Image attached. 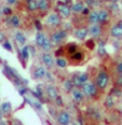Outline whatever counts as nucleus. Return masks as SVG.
<instances>
[{
    "instance_id": "1",
    "label": "nucleus",
    "mask_w": 122,
    "mask_h": 125,
    "mask_svg": "<svg viewBox=\"0 0 122 125\" xmlns=\"http://www.w3.org/2000/svg\"><path fill=\"white\" fill-rule=\"evenodd\" d=\"M35 45L37 49L41 50V52H49V53H51L54 48L53 43L50 40V37L43 30L37 31L35 33Z\"/></svg>"
},
{
    "instance_id": "2",
    "label": "nucleus",
    "mask_w": 122,
    "mask_h": 125,
    "mask_svg": "<svg viewBox=\"0 0 122 125\" xmlns=\"http://www.w3.org/2000/svg\"><path fill=\"white\" fill-rule=\"evenodd\" d=\"M68 36H69L68 30L61 27V28H57V29H54L49 35V37H50V40L53 43L54 46H61L65 44L66 40L68 39Z\"/></svg>"
},
{
    "instance_id": "3",
    "label": "nucleus",
    "mask_w": 122,
    "mask_h": 125,
    "mask_svg": "<svg viewBox=\"0 0 122 125\" xmlns=\"http://www.w3.org/2000/svg\"><path fill=\"white\" fill-rule=\"evenodd\" d=\"M94 82L100 92H105L106 88L108 87V85H109V83H110L109 73L106 71V69H100V71L97 72L96 77H95V79H94Z\"/></svg>"
},
{
    "instance_id": "4",
    "label": "nucleus",
    "mask_w": 122,
    "mask_h": 125,
    "mask_svg": "<svg viewBox=\"0 0 122 125\" xmlns=\"http://www.w3.org/2000/svg\"><path fill=\"white\" fill-rule=\"evenodd\" d=\"M44 24L53 29H57L63 26V17L56 11L49 12L44 19Z\"/></svg>"
},
{
    "instance_id": "5",
    "label": "nucleus",
    "mask_w": 122,
    "mask_h": 125,
    "mask_svg": "<svg viewBox=\"0 0 122 125\" xmlns=\"http://www.w3.org/2000/svg\"><path fill=\"white\" fill-rule=\"evenodd\" d=\"M81 90H82V92H83L87 99H95V98L98 96V94L100 93V91L97 88L95 82L91 81V80L88 81L85 84L82 85Z\"/></svg>"
},
{
    "instance_id": "6",
    "label": "nucleus",
    "mask_w": 122,
    "mask_h": 125,
    "mask_svg": "<svg viewBox=\"0 0 122 125\" xmlns=\"http://www.w3.org/2000/svg\"><path fill=\"white\" fill-rule=\"evenodd\" d=\"M55 11L61 15L63 19H69L72 15V11H71V7L69 4L65 3L62 0H58L55 3Z\"/></svg>"
},
{
    "instance_id": "7",
    "label": "nucleus",
    "mask_w": 122,
    "mask_h": 125,
    "mask_svg": "<svg viewBox=\"0 0 122 125\" xmlns=\"http://www.w3.org/2000/svg\"><path fill=\"white\" fill-rule=\"evenodd\" d=\"M48 72H49L48 69H46L42 64L36 65V66H33V68L32 69V78L33 80H37V81L45 80Z\"/></svg>"
},
{
    "instance_id": "8",
    "label": "nucleus",
    "mask_w": 122,
    "mask_h": 125,
    "mask_svg": "<svg viewBox=\"0 0 122 125\" xmlns=\"http://www.w3.org/2000/svg\"><path fill=\"white\" fill-rule=\"evenodd\" d=\"M40 62L46 69H52L55 67V57L52 53L49 52H42L40 54Z\"/></svg>"
},
{
    "instance_id": "9",
    "label": "nucleus",
    "mask_w": 122,
    "mask_h": 125,
    "mask_svg": "<svg viewBox=\"0 0 122 125\" xmlns=\"http://www.w3.org/2000/svg\"><path fill=\"white\" fill-rule=\"evenodd\" d=\"M72 81H74V84L76 87L81 88L82 85L85 84L88 81H90V74L88 71L84 72H77V73L74 74V77L71 78Z\"/></svg>"
},
{
    "instance_id": "10",
    "label": "nucleus",
    "mask_w": 122,
    "mask_h": 125,
    "mask_svg": "<svg viewBox=\"0 0 122 125\" xmlns=\"http://www.w3.org/2000/svg\"><path fill=\"white\" fill-rule=\"evenodd\" d=\"M72 37H74L76 40L81 41V42H84L89 36V29H88V26H82V27H77L72 30L71 32Z\"/></svg>"
},
{
    "instance_id": "11",
    "label": "nucleus",
    "mask_w": 122,
    "mask_h": 125,
    "mask_svg": "<svg viewBox=\"0 0 122 125\" xmlns=\"http://www.w3.org/2000/svg\"><path fill=\"white\" fill-rule=\"evenodd\" d=\"M104 26L100 24H91L88 25V29H89V36L94 40H100L102 39L103 35V30H104Z\"/></svg>"
},
{
    "instance_id": "12",
    "label": "nucleus",
    "mask_w": 122,
    "mask_h": 125,
    "mask_svg": "<svg viewBox=\"0 0 122 125\" xmlns=\"http://www.w3.org/2000/svg\"><path fill=\"white\" fill-rule=\"evenodd\" d=\"M56 121L58 125H71V114L67 110H61L57 112Z\"/></svg>"
},
{
    "instance_id": "13",
    "label": "nucleus",
    "mask_w": 122,
    "mask_h": 125,
    "mask_svg": "<svg viewBox=\"0 0 122 125\" xmlns=\"http://www.w3.org/2000/svg\"><path fill=\"white\" fill-rule=\"evenodd\" d=\"M98 11V24L105 26L110 22L111 19V13L107 10V8H102V9H97Z\"/></svg>"
},
{
    "instance_id": "14",
    "label": "nucleus",
    "mask_w": 122,
    "mask_h": 125,
    "mask_svg": "<svg viewBox=\"0 0 122 125\" xmlns=\"http://www.w3.org/2000/svg\"><path fill=\"white\" fill-rule=\"evenodd\" d=\"M58 95H59V93H58L57 88L54 86L52 83H48V84L45 85V96L49 100L54 101V99H55Z\"/></svg>"
},
{
    "instance_id": "15",
    "label": "nucleus",
    "mask_w": 122,
    "mask_h": 125,
    "mask_svg": "<svg viewBox=\"0 0 122 125\" xmlns=\"http://www.w3.org/2000/svg\"><path fill=\"white\" fill-rule=\"evenodd\" d=\"M19 55H20V59L22 62V64H25L29 61L30 56H32V53H30V48L28 44H25L23 45L22 48L20 49V52H19Z\"/></svg>"
},
{
    "instance_id": "16",
    "label": "nucleus",
    "mask_w": 122,
    "mask_h": 125,
    "mask_svg": "<svg viewBox=\"0 0 122 125\" xmlns=\"http://www.w3.org/2000/svg\"><path fill=\"white\" fill-rule=\"evenodd\" d=\"M109 36L112 39H115V40H122V28L117 23L110 26Z\"/></svg>"
},
{
    "instance_id": "17",
    "label": "nucleus",
    "mask_w": 122,
    "mask_h": 125,
    "mask_svg": "<svg viewBox=\"0 0 122 125\" xmlns=\"http://www.w3.org/2000/svg\"><path fill=\"white\" fill-rule=\"evenodd\" d=\"M70 95H71L72 100H74L76 104H78V105H79V104H82L85 99V96H84L83 92H82V90L79 87H75L74 90H72V92L70 93Z\"/></svg>"
},
{
    "instance_id": "18",
    "label": "nucleus",
    "mask_w": 122,
    "mask_h": 125,
    "mask_svg": "<svg viewBox=\"0 0 122 125\" xmlns=\"http://www.w3.org/2000/svg\"><path fill=\"white\" fill-rule=\"evenodd\" d=\"M68 58H69L68 61L71 62H83L85 58V53L83 50H81V49L79 48V50H77L74 54L69 55Z\"/></svg>"
},
{
    "instance_id": "19",
    "label": "nucleus",
    "mask_w": 122,
    "mask_h": 125,
    "mask_svg": "<svg viewBox=\"0 0 122 125\" xmlns=\"http://www.w3.org/2000/svg\"><path fill=\"white\" fill-rule=\"evenodd\" d=\"M14 40L20 46H23L27 42V36H26V33L23 30L16 29L14 32Z\"/></svg>"
},
{
    "instance_id": "20",
    "label": "nucleus",
    "mask_w": 122,
    "mask_h": 125,
    "mask_svg": "<svg viewBox=\"0 0 122 125\" xmlns=\"http://www.w3.org/2000/svg\"><path fill=\"white\" fill-rule=\"evenodd\" d=\"M70 7H71L72 14L77 15V14H81V12H82V10L84 9L85 4H84V1H82V0H77Z\"/></svg>"
},
{
    "instance_id": "21",
    "label": "nucleus",
    "mask_w": 122,
    "mask_h": 125,
    "mask_svg": "<svg viewBox=\"0 0 122 125\" xmlns=\"http://www.w3.org/2000/svg\"><path fill=\"white\" fill-rule=\"evenodd\" d=\"M55 66L59 69H66L69 66V61L68 58L64 56H57L55 57Z\"/></svg>"
},
{
    "instance_id": "22",
    "label": "nucleus",
    "mask_w": 122,
    "mask_h": 125,
    "mask_svg": "<svg viewBox=\"0 0 122 125\" xmlns=\"http://www.w3.org/2000/svg\"><path fill=\"white\" fill-rule=\"evenodd\" d=\"M50 10V1L49 0H38V12L45 14Z\"/></svg>"
},
{
    "instance_id": "23",
    "label": "nucleus",
    "mask_w": 122,
    "mask_h": 125,
    "mask_svg": "<svg viewBox=\"0 0 122 125\" xmlns=\"http://www.w3.org/2000/svg\"><path fill=\"white\" fill-rule=\"evenodd\" d=\"M62 86H63V90L65 93L67 94H70L72 92V90H74L75 87V84H74V81H72L71 78H67V79L64 80L63 84H62Z\"/></svg>"
},
{
    "instance_id": "24",
    "label": "nucleus",
    "mask_w": 122,
    "mask_h": 125,
    "mask_svg": "<svg viewBox=\"0 0 122 125\" xmlns=\"http://www.w3.org/2000/svg\"><path fill=\"white\" fill-rule=\"evenodd\" d=\"M97 55L100 57H106L107 51H106V42L103 39L97 41Z\"/></svg>"
},
{
    "instance_id": "25",
    "label": "nucleus",
    "mask_w": 122,
    "mask_h": 125,
    "mask_svg": "<svg viewBox=\"0 0 122 125\" xmlns=\"http://www.w3.org/2000/svg\"><path fill=\"white\" fill-rule=\"evenodd\" d=\"M26 9L29 13L38 12V0H25Z\"/></svg>"
},
{
    "instance_id": "26",
    "label": "nucleus",
    "mask_w": 122,
    "mask_h": 125,
    "mask_svg": "<svg viewBox=\"0 0 122 125\" xmlns=\"http://www.w3.org/2000/svg\"><path fill=\"white\" fill-rule=\"evenodd\" d=\"M88 19V25L91 24H98V11L97 9L92 10L90 12V14L87 16Z\"/></svg>"
},
{
    "instance_id": "27",
    "label": "nucleus",
    "mask_w": 122,
    "mask_h": 125,
    "mask_svg": "<svg viewBox=\"0 0 122 125\" xmlns=\"http://www.w3.org/2000/svg\"><path fill=\"white\" fill-rule=\"evenodd\" d=\"M22 25V20L17 14L11 15V21H10V27L14 28V29H19Z\"/></svg>"
},
{
    "instance_id": "28",
    "label": "nucleus",
    "mask_w": 122,
    "mask_h": 125,
    "mask_svg": "<svg viewBox=\"0 0 122 125\" xmlns=\"http://www.w3.org/2000/svg\"><path fill=\"white\" fill-rule=\"evenodd\" d=\"M64 48H65V53H66L68 56L71 55V54H74L77 50H79V45H78L77 43H75V42L67 43Z\"/></svg>"
},
{
    "instance_id": "29",
    "label": "nucleus",
    "mask_w": 122,
    "mask_h": 125,
    "mask_svg": "<svg viewBox=\"0 0 122 125\" xmlns=\"http://www.w3.org/2000/svg\"><path fill=\"white\" fill-rule=\"evenodd\" d=\"M0 108H1L2 112H3L4 115H10L12 113V104L10 101H3V103L0 105Z\"/></svg>"
},
{
    "instance_id": "30",
    "label": "nucleus",
    "mask_w": 122,
    "mask_h": 125,
    "mask_svg": "<svg viewBox=\"0 0 122 125\" xmlns=\"http://www.w3.org/2000/svg\"><path fill=\"white\" fill-rule=\"evenodd\" d=\"M115 105H116L115 97H113L111 94H108V95L105 97V99H104V106H105L107 109H111L115 107Z\"/></svg>"
},
{
    "instance_id": "31",
    "label": "nucleus",
    "mask_w": 122,
    "mask_h": 125,
    "mask_svg": "<svg viewBox=\"0 0 122 125\" xmlns=\"http://www.w3.org/2000/svg\"><path fill=\"white\" fill-rule=\"evenodd\" d=\"M107 10L109 11L111 14H119L121 12L120 6H119L118 2H109L107 7Z\"/></svg>"
},
{
    "instance_id": "32",
    "label": "nucleus",
    "mask_w": 122,
    "mask_h": 125,
    "mask_svg": "<svg viewBox=\"0 0 122 125\" xmlns=\"http://www.w3.org/2000/svg\"><path fill=\"white\" fill-rule=\"evenodd\" d=\"M84 4L91 10H95L100 6V1L98 0H84Z\"/></svg>"
},
{
    "instance_id": "33",
    "label": "nucleus",
    "mask_w": 122,
    "mask_h": 125,
    "mask_svg": "<svg viewBox=\"0 0 122 125\" xmlns=\"http://www.w3.org/2000/svg\"><path fill=\"white\" fill-rule=\"evenodd\" d=\"M109 94H111L115 98H119V97L122 96V88L118 87V86H115V87H112V90L110 91Z\"/></svg>"
},
{
    "instance_id": "34",
    "label": "nucleus",
    "mask_w": 122,
    "mask_h": 125,
    "mask_svg": "<svg viewBox=\"0 0 122 125\" xmlns=\"http://www.w3.org/2000/svg\"><path fill=\"white\" fill-rule=\"evenodd\" d=\"M96 41L94 40V39H87L85 40V46H87V49H89V50H93V49H95V45H96Z\"/></svg>"
},
{
    "instance_id": "35",
    "label": "nucleus",
    "mask_w": 122,
    "mask_h": 125,
    "mask_svg": "<svg viewBox=\"0 0 122 125\" xmlns=\"http://www.w3.org/2000/svg\"><path fill=\"white\" fill-rule=\"evenodd\" d=\"M2 14L4 15V16H11V15H13V10H12V7L10 6H4L3 8H2Z\"/></svg>"
},
{
    "instance_id": "36",
    "label": "nucleus",
    "mask_w": 122,
    "mask_h": 125,
    "mask_svg": "<svg viewBox=\"0 0 122 125\" xmlns=\"http://www.w3.org/2000/svg\"><path fill=\"white\" fill-rule=\"evenodd\" d=\"M2 44V48L4 49V50H7V51H9V52H11V53H13V45H12V43L10 42L9 40H6L3 43H1Z\"/></svg>"
},
{
    "instance_id": "37",
    "label": "nucleus",
    "mask_w": 122,
    "mask_h": 125,
    "mask_svg": "<svg viewBox=\"0 0 122 125\" xmlns=\"http://www.w3.org/2000/svg\"><path fill=\"white\" fill-rule=\"evenodd\" d=\"M53 103L56 107H64V99H63V97H62V95H58L57 97L54 99Z\"/></svg>"
},
{
    "instance_id": "38",
    "label": "nucleus",
    "mask_w": 122,
    "mask_h": 125,
    "mask_svg": "<svg viewBox=\"0 0 122 125\" xmlns=\"http://www.w3.org/2000/svg\"><path fill=\"white\" fill-rule=\"evenodd\" d=\"M33 26H35L36 30L37 31H42V28H43V25L41 23L40 20H35L33 21Z\"/></svg>"
},
{
    "instance_id": "39",
    "label": "nucleus",
    "mask_w": 122,
    "mask_h": 125,
    "mask_svg": "<svg viewBox=\"0 0 122 125\" xmlns=\"http://www.w3.org/2000/svg\"><path fill=\"white\" fill-rule=\"evenodd\" d=\"M115 84H116V86L122 88V74H118V75H117V78L115 80Z\"/></svg>"
},
{
    "instance_id": "40",
    "label": "nucleus",
    "mask_w": 122,
    "mask_h": 125,
    "mask_svg": "<svg viewBox=\"0 0 122 125\" xmlns=\"http://www.w3.org/2000/svg\"><path fill=\"white\" fill-rule=\"evenodd\" d=\"M115 70H116V73L117 74H122V61L119 62L118 64H117Z\"/></svg>"
},
{
    "instance_id": "41",
    "label": "nucleus",
    "mask_w": 122,
    "mask_h": 125,
    "mask_svg": "<svg viewBox=\"0 0 122 125\" xmlns=\"http://www.w3.org/2000/svg\"><path fill=\"white\" fill-rule=\"evenodd\" d=\"M92 11V10L90 9V8H88L87 6L84 7V9L82 10V12H81V15H83V16H88V15L90 14V12Z\"/></svg>"
},
{
    "instance_id": "42",
    "label": "nucleus",
    "mask_w": 122,
    "mask_h": 125,
    "mask_svg": "<svg viewBox=\"0 0 122 125\" xmlns=\"http://www.w3.org/2000/svg\"><path fill=\"white\" fill-rule=\"evenodd\" d=\"M33 107H35L36 109H38V110H42V107H41V103H39L38 99H36L33 101Z\"/></svg>"
},
{
    "instance_id": "43",
    "label": "nucleus",
    "mask_w": 122,
    "mask_h": 125,
    "mask_svg": "<svg viewBox=\"0 0 122 125\" xmlns=\"http://www.w3.org/2000/svg\"><path fill=\"white\" fill-rule=\"evenodd\" d=\"M7 40V37H6V35H4L3 32H2L1 30H0V43H3L4 41Z\"/></svg>"
},
{
    "instance_id": "44",
    "label": "nucleus",
    "mask_w": 122,
    "mask_h": 125,
    "mask_svg": "<svg viewBox=\"0 0 122 125\" xmlns=\"http://www.w3.org/2000/svg\"><path fill=\"white\" fill-rule=\"evenodd\" d=\"M6 2H7L8 6L12 7V6H14V4L17 3V0H6Z\"/></svg>"
},
{
    "instance_id": "45",
    "label": "nucleus",
    "mask_w": 122,
    "mask_h": 125,
    "mask_svg": "<svg viewBox=\"0 0 122 125\" xmlns=\"http://www.w3.org/2000/svg\"><path fill=\"white\" fill-rule=\"evenodd\" d=\"M30 48V53H32V56H36V48H33V45H29Z\"/></svg>"
},
{
    "instance_id": "46",
    "label": "nucleus",
    "mask_w": 122,
    "mask_h": 125,
    "mask_svg": "<svg viewBox=\"0 0 122 125\" xmlns=\"http://www.w3.org/2000/svg\"><path fill=\"white\" fill-rule=\"evenodd\" d=\"M62 1L65 2V3H67V4H69V6H71V4H72V3H71V2H72L71 0H62Z\"/></svg>"
},
{
    "instance_id": "47",
    "label": "nucleus",
    "mask_w": 122,
    "mask_h": 125,
    "mask_svg": "<svg viewBox=\"0 0 122 125\" xmlns=\"http://www.w3.org/2000/svg\"><path fill=\"white\" fill-rule=\"evenodd\" d=\"M3 112H2V110H1V108H0V122L2 121V119H3Z\"/></svg>"
},
{
    "instance_id": "48",
    "label": "nucleus",
    "mask_w": 122,
    "mask_h": 125,
    "mask_svg": "<svg viewBox=\"0 0 122 125\" xmlns=\"http://www.w3.org/2000/svg\"><path fill=\"white\" fill-rule=\"evenodd\" d=\"M117 24H118L120 27L122 28V19H120V20H118V22H117Z\"/></svg>"
},
{
    "instance_id": "49",
    "label": "nucleus",
    "mask_w": 122,
    "mask_h": 125,
    "mask_svg": "<svg viewBox=\"0 0 122 125\" xmlns=\"http://www.w3.org/2000/svg\"><path fill=\"white\" fill-rule=\"evenodd\" d=\"M0 125H7V122L6 121H1L0 122Z\"/></svg>"
},
{
    "instance_id": "50",
    "label": "nucleus",
    "mask_w": 122,
    "mask_h": 125,
    "mask_svg": "<svg viewBox=\"0 0 122 125\" xmlns=\"http://www.w3.org/2000/svg\"><path fill=\"white\" fill-rule=\"evenodd\" d=\"M120 1V0H109V2H118Z\"/></svg>"
},
{
    "instance_id": "51",
    "label": "nucleus",
    "mask_w": 122,
    "mask_h": 125,
    "mask_svg": "<svg viewBox=\"0 0 122 125\" xmlns=\"http://www.w3.org/2000/svg\"><path fill=\"white\" fill-rule=\"evenodd\" d=\"M2 15H3V14H2V9H0V19L2 17Z\"/></svg>"
},
{
    "instance_id": "52",
    "label": "nucleus",
    "mask_w": 122,
    "mask_h": 125,
    "mask_svg": "<svg viewBox=\"0 0 122 125\" xmlns=\"http://www.w3.org/2000/svg\"><path fill=\"white\" fill-rule=\"evenodd\" d=\"M71 125H81V124H80V123H72Z\"/></svg>"
},
{
    "instance_id": "53",
    "label": "nucleus",
    "mask_w": 122,
    "mask_h": 125,
    "mask_svg": "<svg viewBox=\"0 0 122 125\" xmlns=\"http://www.w3.org/2000/svg\"><path fill=\"white\" fill-rule=\"evenodd\" d=\"M121 6H122V0H121Z\"/></svg>"
},
{
    "instance_id": "54",
    "label": "nucleus",
    "mask_w": 122,
    "mask_h": 125,
    "mask_svg": "<svg viewBox=\"0 0 122 125\" xmlns=\"http://www.w3.org/2000/svg\"><path fill=\"white\" fill-rule=\"evenodd\" d=\"M100 125H105V124H100Z\"/></svg>"
},
{
    "instance_id": "55",
    "label": "nucleus",
    "mask_w": 122,
    "mask_h": 125,
    "mask_svg": "<svg viewBox=\"0 0 122 125\" xmlns=\"http://www.w3.org/2000/svg\"><path fill=\"white\" fill-rule=\"evenodd\" d=\"M49 1H50V0H49Z\"/></svg>"
}]
</instances>
